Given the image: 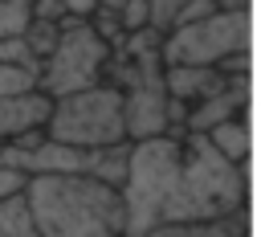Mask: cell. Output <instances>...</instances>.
Listing matches in <instances>:
<instances>
[{
	"label": "cell",
	"mask_w": 261,
	"mask_h": 237,
	"mask_svg": "<svg viewBox=\"0 0 261 237\" xmlns=\"http://www.w3.org/2000/svg\"><path fill=\"white\" fill-rule=\"evenodd\" d=\"M126 237H143L167 221H208L249 208V168L224 159L208 135H151L130 143L122 184Z\"/></svg>",
	"instance_id": "6da1fadb"
},
{
	"label": "cell",
	"mask_w": 261,
	"mask_h": 237,
	"mask_svg": "<svg viewBox=\"0 0 261 237\" xmlns=\"http://www.w3.org/2000/svg\"><path fill=\"white\" fill-rule=\"evenodd\" d=\"M24 200L41 237H126V200L118 184L77 172L29 176Z\"/></svg>",
	"instance_id": "7a4b0ae2"
},
{
	"label": "cell",
	"mask_w": 261,
	"mask_h": 237,
	"mask_svg": "<svg viewBox=\"0 0 261 237\" xmlns=\"http://www.w3.org/2000/svg\"><path fill=\"white\" fill-rule=\"evenodd\" d=\"M45 135L57 143H73V147H114V143H130L126 135V106H122V90L106 78L98 86L73 90L53 98Z\"/></svg>",
	"instance_id": "3957f363"
},
{
	"label": "cell",
	"mask_w": 261,
	"mask_h": 237,
	"mask_svg": "<svg viewBox=\"0 0 261 237\" xmlns=\"http://www.w3.org/2000/svg\"><path fill=\"white\" fill-rule=\"evenodd\" d=\"M241 49H253V8H212L208 16L163 33L167 65H220Z\"/></svg>",
	"instance_id": "277c9868"
},
{
	"label": "cell",
	"mask_w": 261,
	"mask_h": 237,
	"mask_svg": "<svg viewBox=\"0 0 261 237\" xmlns=\"http://www.w3.org/2000/svg\"><path fill=\"white\" fill-rule=\"evenodd\" d=\"M110 57H114V49L98 37V29L90 20H61V37H57L53 53L41 61V90L61 98V94L98 86L110 74Z\"/></svg>",
	"instance_id": "5b68a950"
},
{
	"label": "cell",
	"mask_w": 261,
	"mask_h": 237,
	"mask_svg": "<svg viewBox=\"0 0 261 237\" xmlns=\"http://www.w3.org/2000/svg\"><path fill=\"white\" fill-rule=\"evenodd\" d=\"M249 78H253V74L228 78V82H224L216 94H208L204 102L188 106V131H200V135H208L216 123H224V118H237V114H249V98H253V90H249Z\"/></svg>",
	"instance_id": "8992f818"
},
{
	"label": "cell",
	"mask_w": 261,
	"mask_h": 237,
	"mask_svg": "<svg viewBox=\"0 0 261 237\" xmlns=\"http://www.w3.org/2000/svg\"><path fill=\"white\" fill-rule=\"evenodd\" d=\"M49 110H53V94H45V90L0 98V143H16L33 131H45Z\"/></svg>",
	"instance_id": "52a82bcc"
},
{
	"label": "cell",
	"mask_w": 261,
	"mask_h": 237,
	"mask_svg": "<svg viewBox=\"0 0 261 237\" xmlns=\"http://www.w3.org/2000/svg\"><path fill=\"white\" fill-rule=\"evenodd\" d=\"M143 237H253V225H249V208H241L208 221H167L147 229Z\"/></svg>",
	"instance_id": "ba28073f"
},
{
	"label": "cell",
	"mask_w": 261,
	"mask_h": 237,
	"mask_svg": "<svg viewBox=\"0 0 261 237\" xmlns=\"http://www.w3.org/2000/svg\"><path fill=\"white\" fill-rule=\"evenodd\" d=\"M224 82H228V74H220L216 65H167V94L175 102H184V106L204 102Z\"/></svg>",
	"instance_id": "9c48e42d"
},
{
	"label": "cell",
	"mask_w": 261,
	"mask_h": 237,
	"mask_svg": "<svg viewBox=\"0 0 261 237\" xmlns=\"http://www.w3.org/2000/svg\"><path fill=\"white\" fill-rule=\"evenodd\" d=\"M208 143H212L224 159L249 168V159H253V127H249V114H237V118L216 123V127L208 131Z\"/></svg>",
	"instance_id": "30bf717a"
},
{
	"label": "cell",
	"mask_w": 261,
	"mask_h": 237,
	"mask_svg": "<svg viewBox=\"0 0 261 237\" xmlns=\"http://www.w3.org/2000/svg\"><path fill=\"white\" fill-rule=\"evenodd\" d=\"M0 237H41V229H37V221H33V208H29L24 192L0 200Z\"/></svg>",
	"instance_id": "8fae6325"
},
{
	"label": "cell",
	"mask_w": 261,
	"mask_h": 237,
	"mask_svg": "<svg viewBox=\"0 0 261 237\" xmlns=\"http://www.w3.org/2000/svg\"><path fill=\"white\" fill-rule=\"evenodd\" d=\"M33 25V0H0V37H24Z\"/></svg>",
	"instance_id": "7c38bea8"
},
{
	"label": "cell",
	"mask_w": 261,
	"mask_h": 237,
	"mask_svg": "<svg viewBox=\"0 0 261 237\" xmlns=\"http://www.w3.org/2000/svg\"><path fill=\"white\" fill-rule=\"evenodd\" d=\"M29 90H41V74H37V69H24V65L0 61V98H8V94H29Z\"/></svg>",
	"instance_id": "4fadbf2b"
},
{
	"label": "cell",
	"mask_w": 261,
	"mask_h": 237,
	"mask_svg": "<svg viewBox=\"0 0 261 237\" xmlns=\"http://www.w3.org/2000/svg\"><path fill=\"white\" fill-rule=\"evenodd\" d=\"M90 25L98 29V37H102L110 49H118V45L130 37V33H126V25H122V12H118V8H106V4H98V12L90 16Z\"/></svg>",
	"instance_id": "5bb4252c"
},
{
	"label": "cell",
	"mask_w": 261,
	"mask_h": 237,
	"mask_svg": "<svg viewBox=\"0 0 261 237\" xmlns=\"http://www.w3.org/2000/svg\"><path fill=\"white\" fill-rule=\"evenodd\" d=\"M57 37H61V20H37V16H33V25H29V33H24V41L33 45V53H37L41 61L53 53Z\"/></svg>",
	"instance_id": "9a60e30c"
},
{
	"label": "cell",
	"mask_w": 261,
	"mask_h": 237,
	"mask_svg": "<svg viewBox=\"0 0 261 237\" xmlns=\"http://www.w3.org/2000/svg\"><path fill=\"white\" fill-rule=\"evenodd\" d=\"M0 61L24 65V69H37V74H41V57L33 53V45H29L24 37H0Z\"/></svg>",
	"instance_id": "2e32d148"
},
{
	"label": "cell",
	"mask_w": 261,
	"mask_h": 237,
	"mask_svg": "<svg viewBox=\"0 0 261 237\" xmlns=\"http://www.w3.org/2000/svg\"><path fill=\"white\" fill-rule=\"evenodd\" d=\"M24 188H29V172L24 168H12V163H0V200L20 196Z\"/></svg>",
	"instance_id": "e0dca14e"
},
{
	"label": "cell",
	"mask_w": 261,
	"mask_h": 237,
	"mask_svg": "<svg viewBox=\"0 0 261 237\" xmlns=\"http://www.w3.org/2000/svg\"><path fill=\"white\" fill-rule=\"evenodd\" d=\"M118 12H122L126 33H139V29H147V25H151V4H147V0H126Z\"/></svg>",
	"instance_id": "ac0fdd59"
},
{
	"label": "cell",
	"mask_w": 261,
	"mask_h": 237,
	"mask_svg": "<svg viewBox=\"0 0 261 237\" xmlns=\"http://www.w3.org/2000/svg\"><path fill=\"white\" fill-rule=\"evenodd\" d=\"M147 4H151V25H155L159 33H167V29H171V16H175L188 0H147Z\"/></svg>",
	"instance_id": "d6986e66"
},
{
	"label": "cell",
	"mask_w": 261,
	"mask_h": 237,
	"mask_svg": "<svg viewBox=\"0 0 261 237\" xmlns=\"http://www.w3.org/2000/svg\"><path fill=\"white\" fill-rule=\"evenodd\" d=\"M212 8H216L212 0H188V4H184V8L171 16V29H175V25H188V20H200V16H208Z\"/></svg>",
	"instance_id": "ffe728a7"
},
{
	"label": "cell",
	"mask_w": 261,
	"mask_h": 237,
	"mask_svg": "<svg viewBox=\"0 0 261 237\" xmlns=\"http://www.w3.org/2000/svg\"><path fill=\"white\" fill-rule=\"evenodd\" d=\"M33 16L37 20H65V4L61 0H33Z\"/></svg>",
	"instance_id": "44dd1931"
},
{
	"label": "cell",
	"mask_w": 261,
	"mask_h": 237,
	"mask_svg": "<svg viewBox=\"0 0 261 237\" xmlns=\"http://www.w3.org/2000/svg\"><path fill=\"white\" fill-rule=\"evenodd\" d=\"M65 4V20H90L98 12V0H61Z\"/></svg>",
	"instance_id": "7402d4cb"
},
{
	"label": "cell",
	"mask_w": 261,
	"mask_h": 237,
	"mask_svg": "<svg viewBox=\"0 0 261 237\" xmlns=\"http://www.w3.org/2000/svg\"><path fill=\"white\" fill-rule=\"evenodd\" d=\"M216 8H253V0H212Z\"/></svg>",
	"instance_id": "603a6c76"
},
{
	"label": "cell",
	"mask_w": 261,
	"mask_h": 237,
	"mask_svg": "<svg viewBox=\"0 0 261 237\" xmlns=\"http://www.w3.org/2000/svg\"><path fill=\"white\" fill-rule=\"evenodd\" d=\"M98 4H106V8H122L126 0H98Z\"/></svg>",
	"instance_id": "cb8c5ba5"
}]
</instances>
